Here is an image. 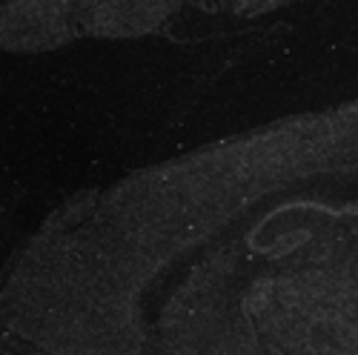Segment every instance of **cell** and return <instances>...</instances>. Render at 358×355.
Returning <instances> with one entry per match:
<instances>
[{"instance_id":"obj_1","label":"cell","mask_w":358,"mask_h":355,"mask_svg":"<svg viewBox=\"0 0 358 355\" xmlns=\"http://www.w3.org/2000/svg\"><path fill=\"white\" fill-rule=\"evenodd\" d=\"M49 258L61 287L155 289L61 298H152L132 355H358V101L75 201Z\"/></svg>"},{"instance_id":"obj_2","label":"cell","mask_w":358,"mask_h":355,"mask_svg":"<svg viewBox=\"0 0 358 355\" xmlns=\"http://www.w3.org/2000/svg\"><path fill=\"white\" fill-rule=\"evenodd\" d=\"M189 0H0V49L52 52L78 41H138Z\"/></svg>"},{"instance_id":"obj_3","label":"cell","mask_w":358,"mask_h":355,"mask_svg":"<svg viewBox=\"0 0 358 355\" xmlns=\"http://www.w3.org/2000/svg\"><path fill=\"white\" fill-rule=\"evenodd\" d=\"M198 3L213 12V15H227V17H264L273 15L292 0H198Z\"/></svg>"}]
</instances>
